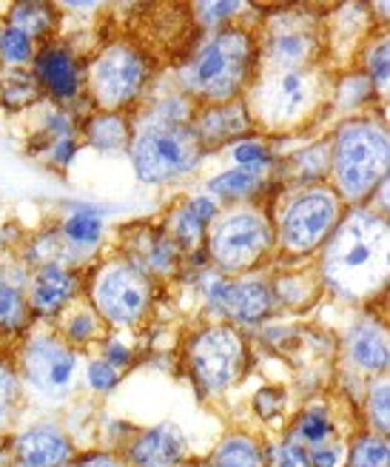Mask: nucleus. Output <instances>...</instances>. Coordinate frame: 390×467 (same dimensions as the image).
Here are the masks:
<instances>
[{
  "label": "nucleus",
  "instance_id": "f257e3e1",
  "mask_svg": "<svg viewBox=\"0 0 390 467\" xmlns=\"http://www.w3.org/2000/svg\"><path fill=\"white\" fill-rule=\"evenodd\" d=\"M328 283L345 296H368L387 279V220L354 212L334 228L325 254Z\"/></svg>",
  "mask_w": 390,
  "mask_h": 467
},
{
  "label": "nucleus",
  "instance_id": "f03ea898",
  "mask_svg": "<svg viewBox=\"0 0 390 467\" xmlns=\"http://www.w3.org/2000/svg\"><path fill=\"white\" fill-rule=\"evenodd\" d=\"M251 66H254L251 37L240 29H225L200 46L182 72V83L194 98L222 106L242 91L251 78Z\"/></svg>",
  "mask_w": 390,
  "mask_h": 467
},
{
  "label": "nucleus",
  "instance_id": "7ed1b4c3",
  "mask_svg": "<svg viewBox=\"0 0 390 467\" xmlns=\"http://www.w3.org/2000/svg\"><path fill=\"white\" fill-rule=\"evenodd\" d=\"M387 131L376 123L342 126L334 143V177L339 194L359 202L368 197L387 174Z\"/></svg>",
  "mask_w": 390,
  "mask_h": 467
},
{
  "label": "nucleus",
  "instance_id": "20e7f679",
  "mask_svg": "<svg viewBox=\"0 0 390 467\" xmlns=\"http://www.w3.org/2000/svg\"><path fill=\"white\" fill-rule=\"evenodd\" d=\"M134 169L146 182H169L189 174L202 154L194 129L177 117H154L134 140Z\"/></svg>",
  "mask_w": 390,
  "mask_h": 467
},
{
  "label": "nucleus",
  "instance_id": "39448f33",
  "mask_svg": "<svg viewBox=\"0 0 390 467\" xmlns=\"http://www.w3.org/2000/svg\"><path fill=\"white\" fill-rule=\"evenodd\" d=\"M342 202L328 189H311L296 194L282 212L280 237L282 245L293 254H308L319 243L328 240V234L339 225Z\"/></svg>",
  "mask_w": 390,
  "mask_h": 467
},
{
  "label": "nucleus",
  "instance_id": "423d86ee",
  "mask_svg": "<svg viewBox=\"0 0 390 467\" xmlns=\"http://www.w3.org/2000/svg\"><path fill=\"white\" fill-rule=\"evenodd\" d=\"M273 243L271 223L257 212H237L222 217L211 231V256L225 271H242L260 263Z\"/></svg>",
  "mask_w": 390,
  "mask_h": 467
},
{
  "label": "nucleus",
  "instance_id": "0eeeda50",
  "mask_svg": "<svg viewBox=\"0 0 390 467\" xmlns=\"http://www.w3.org/2000/svg\"><path fill=\"white\" fill-rule=\"evenodd\" d=\"M189 362L205 390H225L245 368V342L234 328H209L191 342Z\"/></svg>",
  "mask_w": 390,
  "mask_h": 467
},
{
  "label": "nucleus",
  "instance_id": "6e6552de",
  "mask_svg": "<svg viewBox=\"0 0 390 467\" xmlns=\"http://www.w3.org/2000/svg\"><path fill=\"white\" fill-rule=\"evenodd\" d=\"M313 98L316 83L305 68L303 72H273L257 88L254 111L268 126H288L303 120Z\"/></svg>",
  "mask_w": 390,
  "mask_h": 467
},
{
  "label": "nucleus",
  "instance_id": "1a4fd4ad",
  "mask_svg": "<svg viewBox=\"0 0 390 467\" xmlns=\"http://www.w3.org/2000/svg\"><path fill=\"white\" fill-rule=\"evenodd\" d=\"M146 83V60L128 46L106 49L91 68V88L103 109L128 106Z\"/></svg>",
  "mask_w": 390,
  "mask_h": 467
},
{
  "label": "nucleus",
  "instance_id": "9d476101",
  "mask_svg": "<svg viewBox=\"0 0 390 467\" xmlns=\"http://www.w3.org/2000/svg\"><path fill=\"white\" fill-rule=\"evenodd\" d=\"M149 279L131 265H111L95 283V302L103 317L118 325H134L149 308Z\"/></svg>",
  "mask_w": 390,
  "mask_h": 467
},
{
  "label": "nucleus",
  "instance_id": "9b49d317",
  "mask_svg": "<svg viewBox=\"0 0 390 467\" xmlns=\"http://www.w3.org/2000/svg\"><path fill=\"white\" fill-rule=\"evenodd\" d=\"M316 55V32L303 17H280L268 32V60L277 72H303Z\"/></svg>",
  "mask_w": 390,
  "mask_h": 467
},
{
  "label": "nucleus",
  "instance_id": "f8f14e48",
  "mask_svg": "<svg viewBox=\"0 0 390 467\" xmlns=\"http://www.w3.org/2000/svg\"><path fill=\"white\" fill-rule=\"evenodd\" d=\"M26 377L35 388L57 393L75 377V354L55 339H37L26 350Z\"/></svg>",
  "mask_w": 390,
  "mask_h": 467
},
{
  "label": "nucleus",
  "instance_id": "ddd939ff",
  "mask_svg": "<svg viewBox=\"0 0 390 467\" xmlns=\"http://www.w3.org/2000/svg\"><path fill=\"white\" fill-rule=\"evenodd\" d=\"M182 451H186V439L177 425L166 422L137 439V445L131 448V462L134 467H177Z\"/></svg>",
  "mask_w": 390,
  "mask_h": 467
},
{
  "label": "nucleus",
  "instance_id": "4468645a",
  "mask_svg": "<svg viewBox=\"0 0 390 467\" xmlns=\"http://www.w3.org/2000/svg\"><path fill=\"white\" fill-rule=\"evenodd\" d=\"M72 456L68 439L55 428H35L17 439V464L20 467H60Z\"/></svg>",
  "mask_w": 390,
  "mask_h": 467
},
{
  "label": "nucleus",
  "instance_id": "2eb2a0df",
  "mask_svg": "<svg viewBox=\"0 0 390 467\" xmlns=\"http://www.w3.org/2000/svg\"><path fill=\"white\" fill-rule=\"evenodd\" d=\"M220 306L242 322H257L271 311V291L262 283H237L220 288Z\"/></svg>",
  "mask_w": 390,
  "mask_h": 467
},
{
  "label": "nucleus",
  "instance_id": "dca6fc26",
  "mask_svg": "<svg viewBox=\"0 0 390 467\" xmlns=\"http://www.w3.org/2000/svg\"><path fill=\"white\" fill-rule=\"evenodd\" d=\"M348 354L362 370H385L387 368V334L376 322H359L348 337Z\"/></svg>",
  "mask_w": 390,
  "mask_h": 467
},
{
  "label": "nucleus",
  "instance_id": "f3484780",
  "mask_svg": "<svg viewBox=\"0 0 390 467\" xmlns=\"http://www.w3.org/2000/svg\"><path fill=\"white\" fill-rule=\"evenodd\" d=\"M72 291H75V276L63 268H57V265H49V268H43L35 279L32 306L40 314H52L63 306L68 296H72Z\"/></svg>",
  "mask_w": 390,
  "mask_h": 467
},
{
  "label": "nucleus",
  "instance_id": "a211bd4d",
  "mask_svg": "<svg viewBox=\"0 0 390 467\" xmlns=\"http://www.w3.org/2000/svg\"><path fill=\"white\" fill-rule=\"evenodd\" d=\"M37 75L57 98H68L77 91V68L75 60L63 49H46L37 57Z\"/></svg>",
  "mask_w": 390,
  "mask_h": 467
},
{
  "label": "nucleus",
  "instance_id": "6ab92c4d",
  "mask_svg": "<svg viewBox=\"0 0 390 467\" xmlns=\"http://www.w3.org/2000/svg\"><path fill=\"white\" fill-rule=\"evenodd\" d=\"M248 129V114L240 103H222V106H214L209 114L202 117V123H200V134L205 143H222V140H231L237 134H242ZM200 140V143H202Z\"/></svg>",
  "mask_w": 390,
  "mask_h": 467
},
{
  "label": "nucleus",
  "instance_id": "aec40b11",
  "mask_svg": "<svg viewBox=\"0 0 390 467\" xmlns=\"http://www.w3.org/2000/svg\"><path fill=\"white\" fill-rule=\"evenodd\" d=\"M217 217V205L209 200V197H200V200H191L186 208L180 212L177 217V237L186 243V245H197L205 225Z\"/></svg>",
  "mask_w": 390,
  "mask_h": 467
},
{
  "label": "nucleus",
  "instance_id": "412c9836",
  "mask_svg": "<svg viewBox=\"0 0 390 467\" xmlns=\"http://www.w3.org/2000/svg\"><path fill=\"white\" fill-rule=\"evenodd\" d=\"M211 467H265V456L257 448V441L237 436L222 441V448L211 459Z\"/></svg>",
  "mask_w": 390,
  "mask_h": 467
},
{
  "label": "nucleus",
  "instance_id": "4be33fe9",
  "mask_svg": "<svg viewBox=\"0 0 390 467\" xmlns=\"http://www.w3.org/2000/svg\"><path fill=\"white\" fill-rule=\"evenodd\" d=\"M100 234H103V217L98 212H86L83 208V212H77L66 220V240L80 251L95 248Z\"/></svg>",
  "mask_w": 390,
  "mask_h": 467
},
{
  "label": "nucleus",
  "instance_id": "5701e85b",
  "mask_svg": "<svg viewBox=\"0 0 390 467\" xmlns=\"http://www.w3.org/2000/svg\"><path fill=\"white\" fill-rule=\"evenodd\" d=\"M260 177L262 171H251V169H234V171H225L220 177H214L209 182V189L220 197H228V200H234V197H248V194H254L257 192V185H260Z\"/></svg>",
  "mask_w": 390,
  "mask_h": 467
},
{
  "label": "nucleus",
  "instance_id": "b1692460",
  "mask_svg": "<svg viewBox=\"0 0 390 467\" xmlns=\"http://www.w3.org/2000/svg\"><path fill=\"white\" fill-rule=\"evenodd\" d=\"M351 467H390V451L382 436H364L354 448Z\"/></svg>",
  "mask_w": 390,
  "mask_h": 467
},
{
  "label": "nucleus",
  "instance_id": "393cba45",
  "mask_svg": "<svg viewBox=\"0 0 390 467\" xmlns=\"http://www.w3.org/2000/svg\"><path fill=\"white\" fill-rule=\"evenodd\" d=\"M0 55H4V60H9V63H26L32 57V40L20 29L9 26L4 35H0Z\"/></svg>",
  "mask_w": 390,
  "mask_h": 467
},
{
  "label": "nucleus",
  "instance_id": "a878e982",
  "mask_svg": "<svg viewBox=\"0 0 390 467\" xmlns=\"http://www.w3.org/2000/svg\"><path fill=\"white\" fill-rule=\"evenodd\" d=\"M23 319V299L17 288L0 283V325H17Z\"/></svg>",
  "mask_w": 390,
  "mask_h": 467
},
{
  "label": "nucleus",
  "instance_id": "bb28decb",
  "mask_svg": "<svg viewBox=\"0 0 390 467\" xmlns=\"http://www.w3.org/2000/svg\"><path fill=\"white\" fill-rule=\"evenodd\" d=\"M234 157L240 162V169H251V171H262L268 166V160H271L268 149L260 146V143H240L234 149Z\"/></svg>",
  "mask_w": 390,
  "mask_h": 467
},
{
  "label": "nucleus",
  "instance_id": "cd10ccee",
  "mask_svg": "<svg viewBox=\"0 0 390 467\" xmlns=\"http://www.w3.org/2000/svg\"><path fill=\"white\" fill-rule=\"evenodd\" d=\"M331 422H328V416H323V413H308V416H303V422H300V433H303V439H308L311 445H323V441L331 436Z\"/></svg>",
  "mask_w": 390,
  "mask_h": 467
},
{
  "label": "nucleus",
  "instance_id": "c85d7f7f",
  "mask_svg": "<svg viewBox=\"0 0 390 467\" xmlns=\"http://www.w3.org/2000/svg\"><path fill=\"white\" fill-rule=\"evenodd\" d=\"M390 400H387V379H382L379 385H374L371 390V419H374V425H379L382 433H387V422H390Z\"/></svg>",
  "mask_w": 390,
  "mask_h": 467
},
{
  "label": "nucleus",
  "instance_id": "c756f323",
  "mask_svg": "<svg viewBox=\"0 0 390 467\" xmlns=\"http://www.w3.org/2000/svg\"><path fill=\"white\" fill-rule=\"evenodd\" d=\"M273 467H313L308 453L296 445H280L273 451Z\"/></svg>",
  "mask_w": 390,
  "mask_h": 467
},
{
  "label": "nucleus",
  "instance_id": "7c9ffc66",
  "mask_svg": "<svg viewBox=\"0 0 390 467\" xmlns=\"http://www.w3.org/2000/svg\"><path fill=\"white\" fill-rule=\"evenodd\" d=\"M15 396H17V382H15V373L0 365V419H4L12 405H15Z\"/></svg>",
  "mask_w": 390,
  "mask_h": 467
},
{
  "label": "nucleus",
  "instance_id": "2f4dec72",
  "mask_svg": "<svg viewBox=\"0 0 390 467\" xmlns=\"http://www.w3.org/2000/svg\"><path fill=\"white\" fill-rule=\"evenodd\" d=\"M88 382L98 390H108L114 382H118V370H114L108 362H95L88 368Z\"/></svg>",
  "mask_w": 390,
  "mask_h": 467
},
{
  "label": "nucleus",
  "instance_id": "473e14b6",
  "mask_svg": "<svg viewBox=\"0 0 390 467\" xmlns=\"http://www.w3.org/2000/svg\"><path fill=\"white\" fill-rule=\"evenodd\" d=\"M371 80L382 91L387 88V43L385 40L379 43V52L371 55Z\"/></svg>",
  "mask_w": 390,
  "mask_h": 467
},
{
  "label": "nucleus",
  "instance_id": "72a5a7b5",
  "mask_svg": "<svg viewBox=\"0 0 390 467\" xmlns=\"http://www.w3.org/2000/svg\"><path fill=\"white\" fill-rule=\"evenodd\" d=\"M200 9H202V23H214V20H222L228 15H234L240 9V4H205Z\"/></svg>",
  "mask_w": 390,
  "mask_h": 467
},
{
  "label": "nucleus",
  "instance_id": "f704fd0d",
  "mask_svg": "<svg viewBox=\"0 0 390 467\" xmlns=\"http://www.w3.org/2000/svg\"><path fill=\"white\" fill-rule=\"evenodd\" d=\"M68 334H72V339L86 342L91 334H95V322L88 319V314H80V317H75V322H72V325H68Z\"/></svg>",
  "mask_w": 390,
  "mask_h": 467
},
{
  "label": "nucleus",
  "instance_id": "c9c22d12",
  "mask_svg": "<svg viewBox=\"0 0 390 467\" xmlns=\"http://www.w3.org/2000/svg\"><path fill=\"white\" fill-rule=\"evenodd\" d=\"M280 393H273V390H262L260 396H257V410L262 413V416H277V410L282 408V400H277Z\"/></svg>",
  "mask_w": 390,
  "mask_h": 467
},
{
  "label": "nucleus",
  "instance_id": "e433bc0d",
  "mask_svg": "<svg viewBox=\"0 0 390 467\" xmlns=\"http://www.w3.org/2000/svg\"><path fill=\"white\" fill-rule=\"evenodd\" d=\"M336 462H339V451L336 448H316L313 456H311L313 467H336Z\"/></svg>",
  "mask_w": 390,
  "mask_h": 467
},
{
  "label": "nucleus",
  "instance_id": "4c0bfd02",
  "mask_svg": "<svg viewBox=\"0 0 390 467\" xmlns=\"http://www.w3.org/2000/svg\"><path fill=\"white\" fill-rule=\"evenodd\" d=\"M111 359L126 362V359H128V350H123V348H111Z\"/></svg>",
  "mask_w": 390,
  "mask_h": 467
},
{
  "label": "nucleus",
  "instance_id": "58836bf2",
  "mask_svg": "<svg viewBox=\"0 0 390 467\" xmlns=\"http://www.w3.org/2000/svg\"><path fill=\"white\" fill-rule=\"evenodd\" d=\"M88 467H120V464H114L108 459H95V462H88Z\"/></svg>",
  "mask_w": 390,
  "mask_h": 467
}]
</instances>
